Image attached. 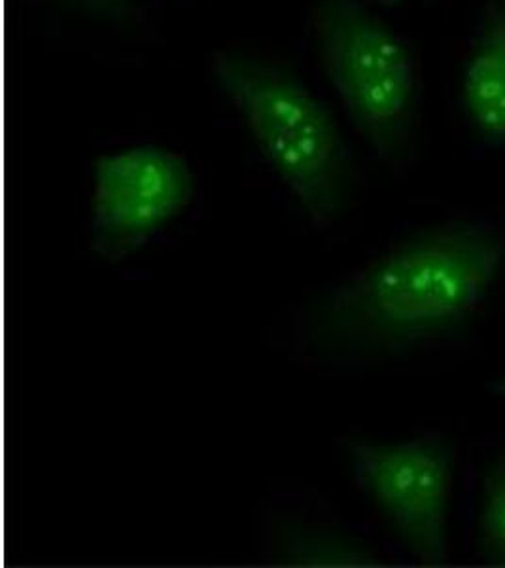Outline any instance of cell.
Segmentation results:
<instances>
[{"label": "cell", "instance_id": "1", "mask_svg": "<svg viewBox=\"0 0 505 568\" xmlns=\"http://www.w3.org/2000/svg\"><path fill=\"white\" fill-rule=\"evenodd\" d=\"M505 260V226L447 220L409 235L339 278L299 311L305 358L400 355L451 334L480 310Z\"/></svg>", "mask_w": 505, "mask_h": 568}, {"label": "cell", "instance_id": "2", "mask_svg": "<svg viewBox=\"0 0 505 568\" xmlns=\"http://www.w3.org/2000/svg\"><path fill=\"white\" fill-rule=\"evenodd\" d=\"M214 78L239 110L259 154L317 227H330L347 194V155L328 104L292 72L218 50Z\"/></svg>", "mask_w": 505, "mask_h": 568}, {"label": "cell", "instance_id": "3", "mask_svg": "<svg viewBox=\"0 0 505 568\" xmlns=\"http://www.w3.org/2000/svg\"><path fill=\"white\" fill-rule=\"evenodd\" d=\"M317 29L326 72L350 122L382 162H408L419 112L413 48L363 0H322Z\"/></svg>", "mask_w": 505, "mask_h": 568}, {"label": "cell", "instance_id": "4", "mask_svg": "<svg viewBox=\"0 0 505 568\" xmlns=\"http://www.w3.org/2000/svg\"><path fill=\"white\" fill-rule=\"evenodd\" d=\"M350 476L409 557L422 565L449 559L454 493L453 442L426 430L402 442H343Z\"/></svg>", "mask_w": 505, "mask_h": 568}, {"label": "cell", "instance_id": "5", "mask_svg": "<svg viewBox=\"0 0 505 568\" xmlns=\"http://www.w3.org/2000/svg\"><path fill=\"white\" fill-rule=\"evenodd\" d=\"M197 176L186 155L141 144L99 155L93 165L87 245L109 264H122L186 213Z\"/></svg>", "mask_w": 505, "mask_h": 568}, {"label": "cell", "instance_id": "6", "mask_svg": "<svg viewBox=\"0 0 505 568\" xmlns=\"http://www.w3.org/2000/svg\"><path fill=\"white\" fill-rule=\"evenodd\" d=\"M258 557L290 567H377L384 561L365 530L312 489H285L264 503Z\"/></svg>", "mask_w": 505, "mask_h": 568}, {"label": "cell", "instance_id": "7", "mask_svg": "<svg viewBox=\"0 0 505 568\" xmlns=\"http://www.w3.org/2000/svg\"><path fill=\"white\" fill-rule=\"evenodd\" d=\"M462 110L481 141L505 146V0L486 16L462 72Z\"/></svg>", "mask_w": 505, "mask_h": 568}, {"label": "cell", "instance_id": "8", "mask_svg": "<svg viewBox=\"0 0 505 568\" xmlns=\"http://www.w3.org/2000/svg\"><path fill=\"white\" fill-rule=\"evenodd\" d=\"M477 548L486 562L505 565V455L486 474L483 484Z\"/></svg>", "mask_w": 505, "mask_h": 568}, {"label": "cell", "instance_id": "9", "mask_svg": "<svg viewBox=\"0 0 505 568\" xmlns=\"http://www.w3.org/2000/svg\"><path fill=\"white\" fill-rule=\"evenodd\" d=\"M91 12L109 16V18H127L131 12V0H79Z\"/></svg>", "mask_w": 505, "mask_h": 568}, {"label": "cell", "instance_id": "10", "mask_svg": "<svg viewBox=\"0 0 505 568\" xmlns=\"http://www.w3.org/2000/svg\"><path fill=\"white\" fill-rule=\"evenodd\" d=\"M486 390L499 398V400L505 402V375L504 377H496L493 382L486 385Z\"/></svg>", "mask_w": 505, "mask_h": 568}, {"label": "cell", "instance_id": "11", "mask_svg": "<svg viewBox=\"0 0 505 568\" xmlns=\"http://www.w3.org/2000/svg\"><path fill=\"white\" fill-rule=\"evenodd\" d=\"M381 4H384V7H395V4H400L402 0H379Z\"/></svg>", "mask_w": 505, "mask_h": 568}]
</instances>
